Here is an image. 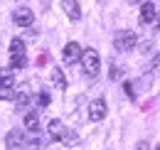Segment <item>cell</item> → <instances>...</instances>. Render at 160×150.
Listing matches in <instances>:
<instances>
[{"label": "cell", "instance_id": "cell-19", "mask_svg": "<svg viewBox=\"0 0 160 150\" xmlns=\"http://www.w3.org/2000/svg\"><path fill=\"white\" fill-rule=\"evenodd\" d=\"M108 76H111V79H121V69L111 64V72H108Z\"/></svg>", "mask_w": 160, "mask_h": 150}, {"label": "cell", "instance_id": "cell-1", "mask_svg": "<svg viewBox=\"0 0 160 150\" xmlns=\"http://www.w3.org/2000/svg\"><path fill=\"white\" fill-rule=\"evenodd\" d=\"M81 67H84V72L89 76H96L101 69V57L96 49H91V47H86V49H81Z\"/></svg>", "mask_w": 160, "mask_h": 150}, {"label": "cell", "instance_id": "cell-15", "mask_svg": "<svg viewBox=\"0 0 160 150\" xmlns=\"http://www.w3.org/2000/svg\"><path fill=\"white\" fill-rule=\"evenodd\" d=\"M27 64V57H10V69H22Z\"/></svg>", "mask_w": 160, "mask_h": 150}, {"label": "cell", "instance_id": "cell-9", "mask_svg": "<svg viewBox=\"0 0 160 150\" xmlns=\"http://www.w3.org/2000/svg\"><path fill=\"white\" fill-rule=\"evenodd\" d=\"M30 101H32V94H30V89H27V86L15 89V103H18V108H27V106H30Z\"/></svg>", "mask_w": 160, "mask_h": 150}, {"label": "cell", "instance_id": "cell-11", "mask_svg": "<svg viewBox=\"0 0 160 150\" xmlns=\"http://www.w3.org/2000/svg\"><path fill=\"white\" fill-rule=\"evenodd\" d=\"M25 128L30 133H37V128H40V116L35 111H30V113H25Z\"/></svg>", "mask_w": 160, "mask_h": 150}, {"label": "cell", "instance_id": "cell-17", "mask_svg": "<svg viewBox=\"0 0 160 150\" xmlns=\"http://www.w3.org/2000/svg\"><path fill=\"white\" fill-rule=\"evenodd\" d=\"M37 103H40V108H47V106H49V94L42 91V94L37 96Z\"/></svg>", "mask_w": 160, "mask_h": 150}, {"label": "cell", "instance_id": "cell-8", "mask_svg": "<svg viewBox=\"0 0 160 150\" xmlns=\"http://www.w3.org/2000/svg\"><path fill=\"white\" fill-rule=\"evenodd\" d=\"M47 133H49V138H52V140H62V138H64V133H67V128H64V123H62L59 118H52V121H49V126H47Z\"/></svg>", "mask_w": 160, "mask_h": 150}, {"label": "cell", "instance_id": "cell-2", "mask_svg": "<svg viewBox=\"0 0 160 150\" xmlns=\"http://www.w3.org/2000/svg\"><path fill=\"white\" fill-rule=\"evenodd\" d=\"M113 44H116L118 52H131V49H136L138 37H136L133 30H121V32H116V37H113Z\"/></svg>", "mask_w": 160, "mask_h": 150}, {"label": "cell", "instance_id": "cell-18", "mask_svg": "<svg viewBox=\"0 0 160 150\" xmlns=\"http://www.w3.org/2000/svg\"><path fill=\"white\" fill-rule=\"evenodd\" d=\"M123 89H126V96H128V98H136V89H133V84H131V81H126V84H123Z\"/></svg>", "mask_w": 160, "mask_h": 150}, {"label": "cell", "instance_id": "cell-4", "mask_svg": "<svg viewBox=\"0 0 160 150\" xmlns=\"http://www.w3.org/2000/svg\"><path fill=\"white\" fill-rule=\"evenodd\" d=\"M12 20H15V25H18V27H30V25L35 22V15H32V10H30V8H25V5H22V8H18V10L12 12Z\"/></svg>", "mask_w": 160, "mask_h": 150}, {"label": "cell", "instance_id": "cell-5", "mask_svg": "<svg viewBox=\"0 0 160 150\" xmlns=\"http://www.w3.org/2000/svg\"><path fill=\"white\" fill-rule=\"evenodd\" d=\"M62 57H64V62H67V64H74L77 59H81V47L77 44V42H67V47H64Z\"/></svg>", "mask_w": 160, "mask_h": 150}, {"label": "cell", "instance_id": "cell-10", "mask_svg": "<svg viewBox=\"0 0 160 150\" xmlns=\"http://www.w3.org/2000/svg\"><path fill=\"white\" fill-rule=\"evenodd\" d=\"M62 8L67 10V15H69V20H81V8H79V2H74V0H64L62 2Z\"/></svg>", "mask_w": 160, "mask_h": 150}, {"label": "cell", "instance_id": "cell-3", "mask_svg": "<svg viewBox=\"0 0 160 150\" xmlns=\"http://www.w3.org/2000/svg\"><path fill=\"white\" fill-rule=\"evenodd\" d=\"M140 22H143V25H150L153 30H158V27H160L158 5H153V2H143V8H140Z\"/></svg>", "mask_w": 160, "mask_h": 150}, {"label": "cell", "instance_id": "cell-14", "mask_svg": "<svg viewBox=\"0 0 160 150\" xmlns=\"http://www.w3.org/2000/svg\"><path fill=\"white\" fill-rule=\"evenodd\" d=\"M10 57H25V42L20 37L10 42Z\"/></svg>", "mask_w": 160, "mask_h": 150}, {"label": "cell", "instance_id": "cell-13", "mask_svg": "<svg viewBox=\"0 0 160 150\" xmlns=\"http://www.w3.org/2000/svg\"><path fill=\"white\" fill-rule=\"evenodd\" d=\"M52 84H54L57 89H62V91L67 89V79H64V72H62L59 67H54V69H52Z\"/></svg>", "mask_w": 160, "mask_h": 150}, {"label": "cell", "instance_id": "cell-6", "mask_svg": "<svg viewBox=\"0 0 160 150\" xmlns=\"http://www.w3.org/2000/svg\"><path fill=\"white\" fill-rule=\"evenodd\" d=\"M103 116H106V101H103V98L91 101V103H89V118H91V121H101Z\"/></svg>", "mask_w": 160, "mask_h": 150}, {"label": "cell", "instance_id": "cell-20", "mask_svg": "<svg viewBox=\"0 0 160 150\" xmlns=\"http://www.w3.org/2000/svg\"><path fill=\"white\" fill-rule=\"evenodd\" d=\"M136 150H150V145H148V143H145V140H140L138 145H136Z\"/></svg>", "mask_w": 160, "mask_h": 150}, {"label": "cell", "instance_id": "cell-7", "mask_svg": "<svg viewBox=\"0 0 160 150\" xmlns=\"http://www.w3.org/2000/svg\"><path fill=\"white\" fill-rule=\"evenodd\" d=\"M22 140H25V133L22 131H10L8 135H5V148L8 150H20Z\"/></svg>", "mask_w": 160, "mask_h": 150}, {"label": "cell", "instance_id": "cell-16", "mask_svg": "<svg viewBox=\"0 0 160 150\" xmlns=\"http://www.w3.org/2000/svg\"><path fill=\"white\" fill-rule=\"evenodd\" d=\"M62 143H67V145H77V143H79V138H77V133L67 131V133H64V138H62Z\"/></svg>", "mask_w": 160, "mask_h": 150}, {"label": "cell", "instance_id": "cell-12", "mask_svg": "<svg viewBox=\"0 0 160 150\" xmlns=\"http://www.w3.org/2000/svg\"><path fill=\"white\" fill-rule=\"evenodd\" d=\"M40 148H42V143H40V138H37V133H30V138L22 140L20 150H40Z\"/></svg>", "mask_w": 160, "mask_h": 150}, {"label": "cell", "instance_id": "cell-21", "mask_svg": "<svg viewBox=\"0 0 160 150\" xmlns=\"http://www.w3.org/2000/svg\"><path fill=\"white\" fill-rule=\"evenodd\" d=\"M158 150H160V145H158Z\"/></svg>", "mask_w": 160, "mask_h": 150}]
</instances>
